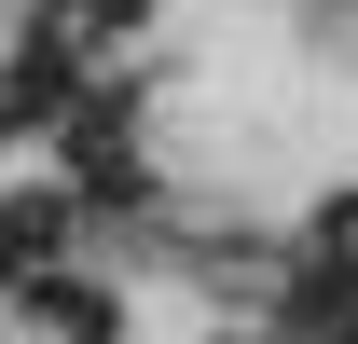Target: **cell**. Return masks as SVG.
<instances>
[{"label":"cell","instance_id":"obj_3","mask_svg":"<svg viewBox=\"0 0 358 344\" xmlns=\"http://www.w3.org/2000/svg\"><path fill=\"white\" fill-rule=\"evenodd\" d=\"M14 303H28V317H42L55 344H110V331H124V303L96 289V275H69V261H42V275H28Z\"/></svg>","mask_w":358,"mask_h":344},{"label":"cell","instance_id":"obj_7","mask_svg":"<svg viewBox=\"0 0 358 344\" xmlns=\"http://www.w3.org/2000/svg\"><path fill=\"white\" fill-rule=\"evenodd\" d=\"M234 344H275V331H234Z\"/></svg>","mask_w":358,"mask_h":344},{"label":"cell","instance_id":"obj_4","mask_svg":"<svg viewBox=\"0 0 358 344\" xmlns=\"http://www.w3.org/2000/svg\"><path fill=\"white\" fill-rule=\"evenodd\" d=\"M138 14H152V0H55V42H124V28H138Z\"/></svg>","mask_w":358,"mask_h":344},{"label":"cell","instance_id":"obj_1","mask_svg":"<svg viewBox=\"0 0 358 344\" xmlns=\"http://www.w3.org/2000/svg\"><path fill=\"white\" fill-rule=\"evenodd\" d=\"M69 220H83V193H69V179H42V193H0V303L28 289L55 248H69Z\"/></svg>","mask_w":358,"mask_h":344},{"label":"cell","instance_id":"obj_6","mask_svg":"<svg viewBox=\"0 0 358 344\" xmlns=\"http://www.w3.org/2000/svg\"><path fill=\"white\" fill-rule=\"evenodd\" d=\"M317 344H358V303H345V317H331V331H317Z\"/></svg>","mask_w":358,"mask_h":344},{"label":"cell","instance_id":"obj_2","mask_svg":"<svg viewBox=\"0 0 358 344\" xmlns=\"http://www.w3.org/2000/svg\"><path fill=\"white\" fill-rule=\"evenodd\" d=\"M69 96H83V42H28L14 55V69H0V138H28V124H55V110H69Z\"/></svg>","mask_w":358,"mask_h":344},{"label":"cell","instance_id":"obj_5","mask_svg":"<svg viewBox=\"0 0 358 344\" xmlns=\"http://www.w3.org/2000/svg\"><path fill=\"white\" fill-rule=\"evenodd\" d=\"M317 248H331V261H358V193H331V207H317Z\"/></svg>","mask_w":358,"mask_h":344}]
</instances>
